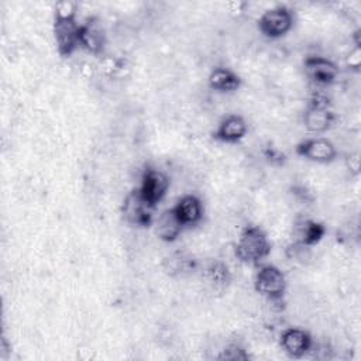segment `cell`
<instances>
[{
    "label": "cell",
    "mask_w": 361,
    "mask_h": 361,
    "mask_svg": "<svg viewBox=\"0 0 361 361\" xmlns=\"http://www.w3.org/2000/svg\"><path fill=\"white\" fill-rule=\"evenodd\" d=\"M271 250L268 237L255 226H248L243 230L235 244V255L240 261L254 264L268 255Z\"/></svg>",
    "instance_id": "1"
},
{
    "label": "cell",
    "mask_w": 361,
    "mask_h": 361,
    "mask_svg": "<svg viewBox=\"0 0 361 361\" xmlns=\"http://www.w3.org/2000/svg\"><path fill=\"white\" fill-rule=\"evenodd\" d=\"M285 286L286 281L282 271L274 265L261 267L255 275V290L271 300L281 299L285 292Z\"/></svg>",
    "instance_id": "2"
},
{
    "label": "cell",
    "mask_w": 361,
    "mask_h": 361,
    "mask_svg": "<svg viewBox=\"0 0 361 361\" xmlns=\"http://www.w3.org/2000/svg\"><path fill=\"white\" fill-rule=\"evenodd\" d=\"M292 23H293V18L288 8L274 7L267 10L259 17V30L267 37L278 38L290 30Z\"/></svg>",
    "instance_id": "3"
},
{
    "label": "cell",
    "mask_w": 361,
    "mask_h": 361,
    "mask_svg": "<svg viewBox=\"0 0 361 361\" xmlns=\"http://www.w3.org/2000/svg\"><path fill=\"white\" fill-rule=\"evenodd\" d=\"M79 27L75 18H55L54 34L61 55H71L79 45Z\"/></svg>",
    "instance_id": "4"
},
{
    "label": "cell",
    "mask_w": 361,
    "mask_h": 361,
    "mask_svg": "<svg viewBox=\"0 0 361 361\" xmlns=\"http://www.w3.org/2000/svg\"><path fill=\"white\" fill-rule=\"evenodd\" d=\"M169 186L168 176L158 169H147L141 179V186L138 192L141 196L155 207V204L166 195Z\"/></svg>",
    "instance_id": "5"
},
{
    "label": "cell",
    "mask_w": 361,
    "mask_h": 361,
    "mask_svg": "<svg viewBox=\"0 0 361 361\" xmlns=\"http://www.w3.org/2000/svg\"><path fill=\"white\" fill-rule=\"evenodd\" d=\"M152 210L154 206H151L137 190H133L124 200L123 204V213L126 219L135 226H149L152 221Z\"/></svg>",
    "instance_id": "6"
},
{
    "label": "cell",
    "mask_w": 361,
    "mask_h": 361,
    "mask_svg": "<svg viewBox=\"0 0 361 361\" xmlns=\"http://www.w3.org/2000/svg\"><path fill=\"white\" fill-rule=\"evenodd\" d=\"M298 154L316 161V162H329L336 157V148L327 138H310L298 145Z\"/></svg>",
    "instance_id": "7"
},
{
    "label": "cell",
    "mask_w": 361,
    "mask_h": 361,
    "mask_svg": "<svg viewBox=\"0 0 361 361\" xmlns=\"http://www.w3.org/2000/svg\"><path fill=\"white\" fill-rule=\"evenodd\" d=\"M305 71L313 82L320 85L331 83L338 73L337 66L331 61L322 56L307 58L305 61Z\"/></svg>",
    "instance_id": "8"
},
{
    "label": "cell",
    "mask_w": 361,
    "mask_h": 361,
    "mask_svg": "<svg viewBox=\"0 0 361 361\" xmlns=\"http://www.w3.org/2000/svg\"><path fill=\"white\" fill-rule=\"evenodd\" d=\"M106 42L104 31L97 20L90 18L79 27V45L92 54H97L103 49Z\"/></svg>",
    "instance_id": "9"
},
{
    "label": "cell",
    "mask_w": 361,
    "mask_h": 361,
    "mask_svg": "<svg viewBox=\"0 0 361 361\" xmlns=\"http://www.w3.org/2000/svg\"><path fill=\"white\" fill-rule=\"evenodd\" d=\"M281 345L286 354L298 358L309 351L312 345V338L305 330L289 327L281 336Z\"/></svg>",
    "instance_id": "10"
},
{
    "label": "cell",
    "mask_w": 361,
    "mask_h": 361,
    "mask_svg": "<svg viewBox=\"0 0 361 361\" xmlns=\"http://www.w3.org/2000/svg\"><path fill=\"white\" fill-rule=\"evenodd\" d=\"M182 227L183 224L172 207V209L164 210L159 214L155 223V233L164 241H173L179 235Z\"/></svg>",
    "instance_id": "11"
},
{
    "label": "cell",
    "mask_w": 361,
    "mask_h": 361,
    "mask_svg": "<svg viewBox=\"0 0 361 361\" xmlns=\"http://www.w3.org/2000/svg\"><path fill=\"white\" fill-rule=\"evenodd\" d=\"M247 133V124L243 117L237 114L227 116L219 124L216 131V137L224 142H235L243 138Z\"/></svg>",
    "instance_id": "12"
},
{
    "label": "cell",
    "mask_w": 361,
    "mask_h": 361,
    "mask_svg": "<svg viewBox=\"0 0 361 361\" xmlns=\"http://www.w3.org/2000/svg\"><path fill=\"white\" fill-rule=\"evenodd\" d=\"M175 213L178 214L179 220L182 221L183 226L188 224H195L200 220L202 217V203L200 200L193 196V195H186L183 196L176 206L173 207Z\"/></svg>",
    "instance_id": "13"
},
{
    "label": "cell",
    "mask_w": 361,
    "mask_h": 361,
    "mask_svg": "<svg viewBox=\"0 0 361 361\" xmlns=\"http://www.w3.org/2000/svg\"><path fill=\"white\" fill-rule=\"evenodd\" d=\"M324 234V227L320 223L312 220H302L293 228L295 243L302 245H312L316 244Z\"/></svg>",
    "instance_id": "14"
},
{
    "label": "cell",
    "mask_w": 361,
    "mask_h": 361,
    "mask_svg": "<svg viewBox=\"0 0 361 361\" xmlns=\"http://www.w3.org/2000/svg\"><path fill=\"white\" fill-rule=\"evenodd\" d=\"M333 113L327 110V107H313L309 106V109L305 113L303 121L305 127L312 133H322L327 130L333 123Z\"/></svg>",
    "instance_id": "15"
},
{
    "label": "cell",
    "mask_w": 361,
    "mask_h": 361,
    "mask_svg": "<svg viewBox=\"0 0 361 361\" xmlns=\"http://www.w3.org/2000/svg\"><path fill=\"white\" fill-rule=\"evenodd\" d=\"M209 83L213 89L220 90V92H231L235 90L240 86V79L238 76L231 72L230 69L226 68H216L210 76H209Z\"/></svg>",
    "instance_id": "16"
},
{
    "label": "cell",
    "mask_w": 361,
    "mask_h": 361,
    "mask_svg": "<svg viewBox=\"0 0 361 361\" xmlns=\"http://www.w3.org/2000/svg\"><path fill=\"white\" fill-rule=\"evenodd\" d=\"M207 276L209 281L214 285H221L227 281L228 274H227V268H224V265L221 264H214L207 269Z\"/></svg>",
    "instance_id": "17"
},
{
    "label": "cell",
    "mask_w": 361,
    "mask_h": 361,
    "mask_svg": "<svg viewBox=\"0 0 361 361\" xmlns=\"http://www.w3.org/2000/svg\"><path fill=\"white\" fill-rule=\"evenodd\" d=\"M76 4L73 1H59L55 4V18H75Z\"/></svg>",
    "instance_id": "18"
}]
</instances>
